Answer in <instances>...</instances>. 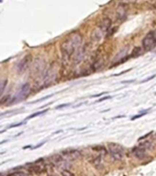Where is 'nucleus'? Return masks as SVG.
<instances>
[{
	"label": "nucleus",
	"mask_w": 156,
	"mask_h": 176,
	"mask_svg": "<svg viewBox=\"0 0 156 176\" xmlns=\"http://www.w3.org/2000/svg\"><path fill=\"white\" fill-rule=\"evenodd\" d=\"M81 41H82L81 35L79 33H73L69 36V38L65 41H63L60 45V50L63 58L69 59L70 57L76 53L77 50L80 49Z\"/></svg>",
	"instance_id": "f257e3e1"
},
{
	"label": "nucleus",
	"mask_w": 156,
	"mask_h": 176,
	"mask_svg": "<svg viewBox=\"0 0 156 176\" xmlns=\"http://www.w3.org/2000/svg\"><path fill=\"white\" fill-rule=\"evenodd\" d=\"M142 47L146 51H151L156 47V30L150 31L142 40Z\"/></svg>",
	"instance_id": "f03ea898"
},
{
	"label": "nucleus",
	"mask_w": 156,
	"mask_h": 176,
	"mask_svg": "<svg viewBox=\"0 0 156 176\" xmlns=\"http://www.w3.org/2000/svg\"><path fill=\"white\" fill-rule=\"evenodd\" d=\"M108 149L111 156L115 160H121L123 158L124 149L121 145H119L117 143H109Z\"/></svg>",
	"instance_id": "7ed1b4c3"
},
{
	"label": "nucleus",
	"mask_w": 156,
	"mask_h": 176,
	"mask_svg": "<svg viewBox=\"0 0 156 176\" xmlns=\"http://www.w3.org/2000/svg\"><path fill=\"white\" fill-rule=\"evenodd\" d=\"M28 165V171L30 173H33L35 174H40V173H43L46 172V165L44 163V160H36L35 162L32 163H29Z\"/></svg>",
	"instance_id": "20e7f679"
},
{
	"label": "nucleus",
	"mask_w": 156,
	"mask_h": 176,
	"mask_svg": "<svg viewBox=\"0 0 156 176\" xmlns=\"http://www.w3.org/2000/svg\"><path fill=\"white\" fill-rule=\"evenodd\" d=\"M56 76H57L56 67H52V68H50L48 72H47V74H46L44 81H43V85H50L51 83L56 79Z\"/></svg>",
	"instance_id": "39448f33"
},
{
	"label": "nucleus",
	"mask_w": 156,
	"mask_h": 176,
	"mask_svg": "<svg viewBox=\"0 0 156 176\" xmlns=\"http://www.w3.org/2000/svg\"><path fill=\"white\" fill-rule=\"evenodd\" d=\"M62 154L72 160H78L81 157V153L79 151H77V149H67L65 151H62Z\"/></svg>",
	"instance_id": "423d86ee"
},
{
	"label": "nucleus",
	"mask_w": 156,
	"mask_h": 176,
	"mask_svg": "<svg viewBox=\"0 0 156 176\" xmlns=\"http://www.w3.org/2000/svg\"><path fill=\"white\" fill-rule=\"evenodd\" d=\"M133 154L134 156L139 160H142L146 156V149L143 147V145L140 147H137L133 149Z\"/></svg>",
	"instance_id": "0eeeda50"
},
{
	"label": "nucleus",
	"mask_w": 156,
	"mask_h": 176,
	"mask_svg": "<svg viewBox=\"0 0 156 176\" xmlns=\"http://www.w3.org/2000/svg\"><path fill=\"white\" fill-rule=\"evenodd\" d=\"M111 19L109 18H103L101 21V23L99 24V27H100L101 30H108L111 28Z\"/></svg>",
	"instance_id": "6e6552de"
},
{
	"label": "nucleus",
	"mask_w": 156,
	"mask_h": 176,
	"mask_svg": "<svg viewBox=\"0 0 156 176\" xmlns=\"http://www.w3.org/2000/svg\"><path fill=\"white\" fill-rule=\"evenodd\" d=\"M28 59H30V56L28 55L27 57H25V58L21 61V63L18 64V71L19 72H24L26 69L28 68Z\"/></svg>",
	"instance_id": "1a4fd4ad"
},
{
	"label": "nucleus",
	"mask_w": 156,
	"mask_h": 176,
	"mask_svg": "<svg viewBox=\"0 0 156 176\" xmlns=\"http://www.w3.org/2000/svg\"><path fill=\"white\" fill-rule=\"evenodd\" d=\"M49 160L53 165H59L63 162V159L59 154H55L53 156L49 157Z\"/></svg>",
	"instance_id": "9d476101"
},
{
	"label": "nucleus",
	"mask_w": 156,
	"mask_h": 176,
	"mask_svg": "<svg viewBox=\"0 0 156 176\" xmlns=\"http://www.w3.org/2000/svg\"><path fill=\"white\" fill-rule=\"evenodd\" d=\"M101 155H99V156H96L95 158H93V159H91L90 160V162L94 165L95 167H97V168H99L101 165Z\"/></svg>",
	"instance_id": "9b49d317"
},
{
	"label": "nucleus",
	"mask_w": 156,
	"mask_h": 176,
	"mask_svg": "<svg viewBox=\"0 0 156 176\" xmlns=\"http://www.w3.org/2000/svg\"><path fill=\"white\" fill-rule=\"evenodd\" d=\"M103 65V61H102V58H99L98 60H96L94 61V63H93V71H97L100 68H101Z\"/></svg>",
	"instance_id": "f8f14e48"
},
{
	"label": "nucleus",
	"mask_w": 156,
	"mask_h": 176,
	"mask_svg": "<svg viewBox=\"0 0 156 176\" xmlns=\"http://www.w3.org/2000/svg\"><path fill=\"white\" fill-rule=\"evenodd\" d=\"M142 53H141V48L140 47H135L132 50V57H137L139 55H141Z\"/></svg>",
	"instance_id": "ddd939ff"
},
{
	"label": "nucleus",
	"mask_w": 156,
	"mask_h": 176,
	"mask_svg": "<svg viewBox=\"0 0 156 176\" xmlns=\"http://www.w3.org/2000/svg\"><path fill=\"white\" fill-rule=\"evenodd\" d=\"M61 176H74V174L72 173L71 172H70L69 170H62L61 171Z\"/></svg>",
	"instance_id": "4468645a"
},
{
	"label": "nucleus",
	"mask_w": 156,
	"mask_h": 176,
	"mask_svg": "<svg viewBox=\"0 0 156 176\" xmlns=\"http://www.w3.org/2000/svg\"><path fill=\"white\" fill-rule=\"evenodd\" d=\"M9 176H28V174L23 172H16L13 173H10Z\"/></svg>",
	"instance_id": "2eb2a0df"
},
{
	"label": "nucleus",
	"mask_w": 156,
	"mask_h": 176,
	"mask_svg": "<svg viewBox=\"0 0 156 176\" xmlns=\"http://www.w3.org/2000/svg\"><path fill=\"white\" fill-rule=\"evenodd\" d=\"M47 110H44V111H40V112H38V113H35V114H33V115H31V116H29L28 118H33L34 117H37V116H39V115H41V114L42 113H44V112H46Z\"/></svg>",
	"instance_id": "dca6fc26"
},
{
	"label": "nucleus",
	"mask_w": 156,
	"mask_h": 176,
	"mask_svg": "<svg viewBox=\"0 0 156 176\" xmlns=\"http://www.w3.org/2000/svg\"><path fill=\"white\" fill-rule=\"evenodd\" d=\"M143 115H145V113H143V114H141V115H139V116H135L132 119H136V118H138V117H142Z\"/></svg>",
	"instance_id": "f3484780"
},
{
	"label": "nucleus",
	"mask_w": 156,
	"mask_h": 176,
	"mask_svg": "<svg viewBox=\"0 0 156 176\" xmlns=\"http://www.w3.org/2000/svg\"><path fill=\"white\" fill-rule=\"evenodd\" d=\"M49 176H56V175H49Z\"/></svg>",
	"instance_id": "a211bd4d"
}]
</instances>
